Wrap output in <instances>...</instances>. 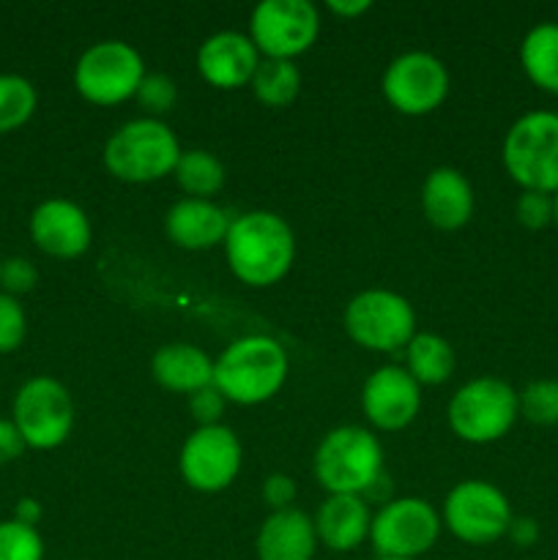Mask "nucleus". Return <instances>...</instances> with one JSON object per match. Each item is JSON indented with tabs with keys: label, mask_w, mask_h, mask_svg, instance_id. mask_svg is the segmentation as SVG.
<instances>
[{
	"label": "nucleus",
	"mask_w": 558,
	"mask_h": 560,
	"mask_svg": "<svg viewBox=\"0 0 558 560\" xmlns=\"http://www.w3.org/2000/svg\"><path fill=\"white\" fill-rule=\"evenodd\" d=\"M153 377L170 392H200L213 386V364L195 345H164L153 355Z\"/></svg>",
	"instance_id": "4be33fe9"
},
{
	"label": "nucleus",
	"mask_w": 558,
	"mask_h": 560,
	"mask_svg": "<svg viewBox=\"0 0 558 560\" xmlns=\"http://www.w3.org/2000/svg\"><path fill=\"white\" fill-rule=\"evenodd\" d=\"M328 9L337 11V14L353 16V14H361V11L370 9V3H367V0H359V3H337V0H332V3H328Z\"/></svg>",
	"instance_id": "58836bf2"
},
{
	"label": "nucleus",
	"mask_w": 558,
	"mask_h": 560,
	"mask_svg": "<svg viewBox=\"0 0 558 560\" xmlns=\"http://www.w3.org/2000/svg\"><path fill=\"white\" fill-rule=\"evenodd\" d=\"M449 74L438 58L427 52L399 55L383 74V93L405 115H425L443 102Z\"/></svg>",
	"instance_id": "4468645a"
},
{
	"label": "nucleus",
	"mask_w": 558,
	"mask_h": 560,
	"mask_svg": "<svg viewBox=\"0 0 558 560\" xmlns=\"http://www.w3.org/2000/svg\"><path fill=\"white\" fill-rule=\"evenodd\" d=\"M142 77V58L129 44L102 42L82 52L74 69V85L88 102L118 104L135 96Z\"/></svg>",
	"instance_id": "6e6552de"
},
{
	"label": "nucleus",
	"mask_w": 558,
	"mask_h": 560,
	"mask_svg": "<svg viewBox=\"0 0 558 560\" xmlns=\"http://www.w3.org/2000/svg\"><path fill=\"white\" fill-rule=\"evenodd\" d=\"M137 102L148 113H167L175 104V85L170 77L164 74H148L142 77L140 88H137Z\"/></svg>",
	"instance_id": "7c9ffc66"
},
{
	"label": "nucleus",
	"mask_w": 558,
	"mask_h": 560,
	"mask_svg": "<svg viewBox=\"0 0 558 560\" xmlns=\"http://www.w3.org/2000/svg\"><path fill=\"white\" fill-rule=\"evenodd\" d=\"M370 525V512L359 495H332L317 512L315 534L328 550L348 552L367 539Z\"/></svg>",
	"instance_id": "412c9836"
},
{
	"label": "nucleus",
	"mask_w": 558,
	"mask_h": 560,
	"mask_svg": "<svg viewBox=\"0 0 558 560\" xmlns=\"http://www.w3.org/2000/svg\"><path fill=\"white\" fill-rule=\"evenodd\" d=\"M288 375V355L268 337H244L230 345L213 364V386L241 405L266 402Z\"/></svg>",
	"instance_id": "f03ea898"
},
{
	"label": "nucleus",
	"mask_w": 558,
	"mask_h": 560,
	"mask_svg": "<svg viewBox=\"0 0 558 560\" xmlns=\"http://www.w3.org/2000/svg\"><path fill=\"white\" fill-rule=\"evenodd\" d=\"M507 534L518 547H531L536 545V539H539V525H536V520L531 517H512Z\"/></svg>",
	"instance_id": "e433bc0d"
},
{
	"label": "nucleus",
	"mask_w": 558,
	"mask_h": 560,
	"mask_svg": "<svg viewBox=\"0 0 558 560\" xmlns=\"http://www.w3.org/2000/svg\"><path fill=\"white\" fill-rule=\"evenodd\" d=\"M438 514L419 498H403L381 509L370 525V536L381 558H416L438 539Z\"/></svg>",
	"instance_id": "f8f14e48"
},
{
	"label": "nucleus",
	"mask_w": 558,
	"mask_h": 560,
	"mask_svg": "<svg viewBox=\"0 0 558 560\" xmlns=\"http://www.w3.org/2000/svg\"><path fill=\"white\" fill-rule=\"evenodd\" d=\"M31 235L53 257H77L91 246V224L80 206L69 200H44L31 217Z\"/></svg>",
	"instance_id": "dca6fc26"
},
{
	"label": "nucleus",
	"mask_w": 558,
	"mask_h": 560,
	"mask_svg": "<svg viewBox=\"0 0 558 560\" xmlns=\"http://www.w3.org/2000/svg\"><path fill=\"white\" fill-rule=\"evenodd\" d=\"M315 523L295 509L274 512L257 534L260 560H312L315 556Z\"/></svg>",
	"instance_id": "a211bd4d"
},
{
	"label": "nucleus",
	"mask_w": 558,
	"mask_h": 560,
	"mask_svg": "<svg viewBox=\"0 0 558 560\" xmlns=\"http://www.w3.org/2000/svg\"><path fill=\"white\" fill-rule=\"evenodd\" d=\"M252 44L268 58L290 60L317 36V11L310 0H263L252 11Z\"/></svg>",
	"instance_id": "9b49d317"
},
{
	"label": "nucleus",
	"mask_w": 558,
	"mask_h": 560,
	"mask_svg": "<svg viewBox=\"0 0 558 560\" xmlns=\"http://www.w3.org/2000/svg\"><path fill=\"white\" fill-rule=\"evenodd\" d=\"M263 498H266L268 506L277 509V512L288 509V503L295 498L293 479H288V476H282V474L268 476L266 485H263Z\"/></svg>",
	"instance_id": "f704fd0d"
},
{
	"label": "nucleus",
	"mask_w": 558,
	"mask_h": 560,
	"mask_svg": "<svg viewBox=\"0 0 558 560\" xmlns=\"http://www.w3.org/2000/svg\"><path fill=\"white\" fill-rule=\"evenodd\" d=\"M367 419L381 430H403L419 410V383L399 366L372 372L361 394Z\"/></svg>",
	"instance_id": "2eb2a0df"
},
{
	"label": "nucleus",
	"mask_w": 558,
	"mask_h": 560,
	"mask_svg": "<svg viewBox=\"0 0 558 560\" xmlns=\"http://www.w3.org/2000/svg\"><path fill=\"white\" fill-rule=\"evenodd\" d=\"M514 217L523 228L542 230L553 222V195L545 191H523L514 206Z\"/></svg>",
	"instance_id": "2f4dec72"
},
{
	"label": "nucleus",
	"mask_w": 558,
	"mask_h": 560,
	"mask_svg": "<svg viewBox=\"0 0 558 560\" xmlns=\"http://www.w3.org/2000/svg\"><path fill=\"white\" fill-rule=\"evenodd\" d=\"M553 224H556V228H558V191H556V195H553Z\"/></svg>",
	"instance_id": "a19ab883"
},
{
	"label": "nucleus",
	"mask_w": 558,
	"mask_h": 560,
	"mask_svg": "<svg viewBox=\"0 0 558 560\" xmlns=\"http://www.w3.org/2000/svg\"><path fill=\"white\" fill-rule=\"evenodd\" d=\"M181 151L178 140L162 120L142 118L120 126L104 148V164L120 180L146 184L175 170Z\"/></svg>",
	"instance_id": "20e7f679"
},
{
	"label": "nucleus",
	"mask_w": 558,
	"mask_h": 560,
	"mask_svg": "<svg viewBox=\"0 0 558 560\" xmlns=\"http://www.w3.org/2000/svg\"><path fill=\"white\" fill-rule=\"evenodd\" d=\"M301 88V74L290 60L268 58L257 66L255 77H252V91L263 104L271 107H282V104L293 102L295 93Z\"/></svg>",
	"instance_id": "393cba45"
},
{
	"label": "nucleus",
	"mask_w": 558,
	"mask_h": 560,
	"mask_svg": "<svg viewBox=\"0 0 558 560\" xmlns=\"http://www.w3.org/2000/svg\"><path fill=\"white\" fill-rule=\"evenodd\" d=\"M520 413L531 424L556 427L558 424V381H534L518 394Z\"/></svg>",
	"instance_id": "cd10ccee"
},
{
	"label": "nucleus",
	"mask_w": 558,
	"mask_h": 560,
	"mask_svg": "<svg viewBox=\"0 0 558 560\" xmlns=\"http://www.w3.org/2000/svg\"><path fill=\"white\" fill-rule=\"evenodd\" d=\"M22 452H25V441H22L16 424L14 421L0 419V465L14 463Z\"/></svg>",
	"instance_id": "c9c22d12"
},
{
	"label": "nucleus",
	"mask_w": 558,
	"mask_h": 560,
	"mask_svg": "<svg viewBox=\"0 0 558 560\" xmlns=\"http://www.w3.org/2000/svg\"><path fill=\"white\" fill-rule=\"evenodd\" d=\"M25 339V312L20 301L9 293H0V353H11Z\"/></svg>",
	"instance_id": "c756f323"
},
{
	"label": "nucleus",
	"mask_w": 558,
	"mask_h": 560,
	"mask_svg": "<svg viewBox=\"0 0 558 560\" xmlns=\"http://www.w3.org/2000/svg\"><path fill=\"white\" fill-rule=\"evenodd\" d=\"M520 63L534 85L558 96V22H542L525 33Z\"/></svg>",
	"instance_id": "5701e85b"
},
{
	"label": "nucleus",
	"mask_w": 558,
	"mask_h": 560,
	"mask_svg": "<svg viewBox=\"0 0 558 560\" xmlns=\"http://www.w3.org/2000/svg\"><path fill=\"white\" fill-rule=\"evenodd\" d=\"M224 246L235 277L257 288L282 279L295 252L293 233L284 219L268 211H252L230 222Z\"/></svg>",
	"instance_id": "f257e3e1"
},
{
	"label": "nucleus",
	"mask_w": 558,
	"mask_h": 560,
	"mask_svg": "<svg viewBox=\"0 0 558 560\" xmlns=\"http://www.w3.org/2000/svg\"><path fill=\"white\" fill-rule=\"evenodd\" d=\"M241 468L239 438L228 427H200L191 432L181 452V474L195 490L219 492Z\"/></svg>",
	"instance_id": "ddd939ff"
},
{
	"label": "nucleus",
	"mask_w": 558,
	"mask_h": 560,
	"mask_svg": "<svg viewBox=\"0 0 558 560\" xmlns=\"http://www.w3.org/2000/svg\"><path fill=\"white\" fill-rule=\"evenodd\" d=\"M388 492H392V485H388V476L381 474L375 481H372L370 490H367V498H386Z\"/></svg>",
	"instance_id": "ea45409f"
},
{
	"label": "nucleus",
	"mask_w": 558,
	"mask_h": 560,
	"mask_svg": "<svg viewBox=\"0 0 558 560\" xmlns=\"http://www.w3.org/2000/svg\"><path fill=\"white\" fill-rule=\"evenodd\" d=\"M36 279V266L31 260H25V257H11V260L0 262V284H3L9 295L27 293V290H33Z\"/></svg>",
	"instance_id": "473e14b6"
},
{
	"label": "nucleus",
	"mask_w": 558,
	"mask_h": 560,
	"mask_svg": "<svg viewBox=\"0 0 558 560\" xmlns=\"http://www.w3.org/2000/svg\"><path fill=\"white\" fill-rule=\"evenodd\" d=\"M377 560H414V558H377Z\"/></svg>",
	"instance_id": "79ce46f5"
},
{
	"label": "nucleus",
	"mask_w": 558,
	"mask_h": 560,
	"mask_svg": "<svg viewBox=\"0 0 558 560\" xmlns=\"http://www.w3.org/2000/svg\"><path fill=\"white\" fill-rule=\"evenodd\" d=\"M175 178L184 186L189 195L208 197L217 195L224 184V170L219 159L208 151H189L181 153L178 164H175Z\"/></svg>",
	"instance_id": "a878e982"
},
{
	"label": "nucleus",
	"mask_w": 558,
	"mask_h": 560,
	"mask_svg": "<svg viewBox=\"0 0 558 560\" xmlns=\"http://www.w3.org/2000/svg\"><path fill=\"white\" fill-rule=\"evenodd\" d=\"M44 545L36 528L16 520L0 523V560H42Z\"/></svg>",
	"instance_id": "c85d7f7f"
},
{
	"label": "nucleus",
	"mask_w": 558,
	"mask_h": 560,
	"mask_svg": "<svg viewBox=\"0 0 558 560\" xmlns=\"http://www.w3.org/2000/svg\"><path fill=\"white\" fill-rule=\"evenodd\" d=\"M197 66L211 85L239 88L255 77L260 60H257V47L252 44V38L224 31L206 38L197 52Z\"/></svg>",
	"instance_id": "f3484780"
},
{
	"label": "nucleus",
	"mask_w": 558,
	"mask_h": 560,
	"mask_svg": "<svg viewBox=\"0 0 558 560\" xmlns=\"http://www.w3.org/2000/svg\"><path fill=\"white\" fill-rule=\"evenodd\" d=\"M381 474V446L361 427H339L317 446L315 476L332 495L367 492Z\"/></svg>",
	"instance_id": "39448f33"
},
{
	"label": "nucleus",
	"mask_w": 558,
	"mask_h": 560,
	"mask_svg": "<svg viewBox=\"0 0 558 560\" xmlns=\"http://www.w3.org/2000/svg\"><path fill=\"white\" fill-rule=\"evenodd\" d=\"M416 317L408 301L388 290H367L345 310V328L370 350H397L414 339Z\"/></svg>",
	"instance_id": "1a4fd4ad"
},
{
	"label": "nucleus",
	"mask_w": 558,
	"mask_h": 560,
	"mask_svg": "<svg viewBox=\"0 0 558 560\" xmlns=\"http://www.w3.org/2000/svg\"><path fill=\"white\" fill-rule=\"evenodd\" d=\"M74 408L71 397L53 377H33L14 397V424L31 448H55L69 438Z\"/></svg>",
	"instance_id": "0eeeda50"
},
{
	"label": "nucleus",
	"mask_w": 558,
	"mask_h": 560,
	"mask_svg": "<svg viewBox=\"0 0 558 560\" xmlns=\"http://www.w3.org/2000/svg\"><path fill=\"white\" fill-rule=\"evenodd\" d=\"M36 109V88L16 74H0V135L14 131Z\"/></svg>",
	"instance_id": "bb28decb"
},
{
	"label": "nucleus",
	"mask_w": 558,
	"mask_h": 560,
	"mask_svg": "<svg viewBox=\"0 0 558 560\" xmlns=\"http://www.w3.org/2000/svg\"><path fill=\"white\" fill-rule=\"evenodd\" d=\"M170 241L184 249H208L228 238L230 219L219 206L208 200H181L167 213Z\"/></svg>",
	"instance_id": "6ab92c4d"
},
{
	"label": "nucleus",
	"mask_w": 558,
	"mask_h": 560,
	"mask_svg": "<svg viewBox=\"0 0 558 560\" xmlns=\"http://www.w3.org/2000/svg\"><path fill=\"white\" fill-rule=\"evenodd\" d=\"M503 164L525 191H558V113L534 109L518 118L503 140Z\"/></svg>",
	"instance_id": "7ed1b4c3"
},
{
	"label": "nucleus",
	"mask_w": 558,
	"mask_h": 560,
	"mask_svg": "<svg viewBox=\"0 0 558 560\" xmlns=\"http://www.w3.org/2000/svg\"><path fill=\"white\" fill-rule=\"evenodd\" d=\"M518 413L520 399L509 383L498 377H479L454 394L449 405V424L463 441L492 443L512 430Z\"/></svg>",
	"instance_id": "423d86ee"
},
{
	"label": "nucleus",
	"mask_w": 558,
	"mask_h": 560,
	"mask_svg": "<svg viewBox=\"0 0 558 560\" xmlns=\"http://www.w3.org/2000/svg\"><path fill=\"white\" fill-rule=\"evenodd\" d=\"M443 517L457 539L468 545H490L507 536L512 509L498 487L487 481H463L449 492Z\"/></svg>",
	"instance_id": "9d476101"
},
{
	"label": "nucleus",
	"mask_w": 558,
	"mask_h": 560,
	"mask_svg": "<svg viewBox=\"0 0 558 560\" xmlns=\"http://www.w3.org/2000/svg\"><path fill=\"white\" fill-rule=\"evenodd\" d=\"M189 410L200 427H213L224 410V397L217 392V386H206L189 397Z\"/></svg>",
	"instance_id": "72a5a7b5"
},
{
	"label": "nucleus",
	"mask_w": 558,
	"mask_h": 560,
	"mask_svg": "<svg viewBox=\"0 0 558 560\" xmlns=\"http://www.w3.org/2000/svg\"><path fill=\"white\" fill-rule=\"evenodd\" d=\"M16 523H22V525H36L38 520H42V506H38L36 501H33V498H22L20 503H16Z\"/></svg>",
	"instance_id": "4c0bfd02"
},
{
	"label": "nucleus",
	"mask_w": 558,
	"mask_h": 560,
	"mask_svg": "<svg viewBox=\"0 0 558 560\" xmlns=\"http://www.w3.org/2000/svg\"><path fill=\"white\" fill-rule=\"evenodd\" d=\"M408 366L416 383L438 386V383L449 381V375L454 372L452 345L435 334H416L408 342Z\"/></svg>",
	"instance_id": "b1692460"
},
{
	"label": "nucleus",
	"mask_w": 558,
	"mask_h": 560,
	"mask_svg": "<svg viewBox=\"0 0 558 560\" xmlns=\"http://www.w3.org/2000/svg\"><path fill=\"white\" fill-rule=\"evenodd\" d=\"M425 213L435 228L457 230L463 228L474 211V191L470 184L452 167L432 170L421 191Z\"/></svg>",
	"instance_id": "aec40b11"
}]
</instances>
